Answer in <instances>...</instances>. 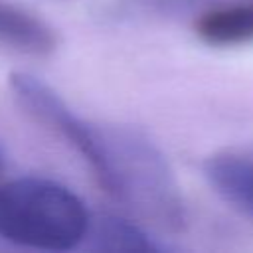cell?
Masks as SVG:
<instances>
[{"label":"cell","instance_id":"cell-1","mask_svg":"<svg viewBox=\"0 0 253 253\" xmlns=\"http://www.w3.org/2000/svg\"><path fill=\"white\" fill-rule=\"evenodd\" d=\"M45 126L61 134L91 166L101 188L160 229L184 223L180 186L162 152L140 132L119 125H95L61 101Z\"/></svg>","mask_w":253,"mask_h":253},{"label":"cell","instance_id":"cell-2","mask_svg":"<svg viewBox=\"0 0 253 253\" xmlns=\"http://www.w3.org/2000/svg\"><path fill=\"white\" fill-rule=\"evenodd\" d=\"M85 204L65 186L45 178L0 184V237L40 251H69L89 235Z\"/></svg>","mask_w":253,"mask_h":253},{"label":"cell","instance_id":"cell-3","mask_svg":"<svg viewBox=\"0 0 253 253\" xmlns=\"http://www.w3.org/2000/svg\"><path fill=\"white\" fill-rule=\"evenodd\" d=\"M204 174L225 202L253 221V146L213 152L204 162Z\"/></svg>","mask_w":253,"mask_h":253},{"label":"cell","instance_id":"cell-4","mask_svg":"<svg viewBox=\"0 0 253 253\" xmlns=\"http://www.w3.org/2000/svg\"><path fill=\"white\" fill-rule=\"evenodd\" d=\"M0 47L20 55L47 57L57 49V34L34 12L0 0Z\"/></svg>","mask_w":253,"mask_h":253},{"label":"cell","instance_id":"cell-5","mask_svg":"<svg viewBox=\"0 0 253 253\" xmlns=\"http://www.w3.org/2000/svg\"><path fill=\"white\" fill-rule=\"evenodd\" d=\"M196 36L213 47H233L253 42V2L227 4L204 12L194 26Z\"/></svg>","mask_w":253,"mask_h":253},{"label":"cell","instance_id":"cell-6","mask_svg":"<svg viewBox=\"0 0 253 253\" xmlns=\"http://www.w3.org/2000/svg\"><path fill=\"white\" fill-rule=\"evenodd\" d=\"M93 237H95V247L101 251H126V253H134V251H156L158 245L146 235V231L128 219H121V217H103L95 229H93Z\"/></svg>","mask_w":253,"mask_h":253}]
</instances>
